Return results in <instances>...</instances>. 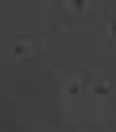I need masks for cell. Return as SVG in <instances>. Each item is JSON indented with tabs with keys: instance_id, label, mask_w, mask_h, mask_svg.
<instances>
[{
	"instance_id": "obj_1",
	"label": "cell",
	"mask_w": 116,
	"mask_h": 132,
	"mask_svg": "<svg viewBox=\"0 0 116 132\" xmlns=\"http://www.w3.org/2000/svg\"><path fill=\"white\" fill-rule=\"evenodd\" d=\"M97 12L101 8L89 4V0H66V4H54L50 8V23L54 27H89Z\"/></svg>"
},
{
	"instance_id": "obj_2",
	"label": "cell",
	"mask_w": 116,
	"mask_h": 132,
	"mask_svg": "<svg viewBox=\"0 0 116 132\" xmlns=\"http://www.w3.org/2000/svg\"><path fill=\"white\" fill-rule=\"evenodd\" d=\"M35 51V39H16V54L23 58V54H31Z\"/></svg>"
},
{
	"instance_id": "obj_3",
	"label": "cell",
	"mask_w": 116,
	"mask_h": 132,
	"mask_svg": "<svg viewBox=\"0 0 116 132\" xmlns=\"http://www.w3.org/2000/svg\"><path fill=\"white\" fill-rule=\"evenodd\" d=\"M108 51L116 54V12L108 16Z\"/></svg>"
}]
</instances>
